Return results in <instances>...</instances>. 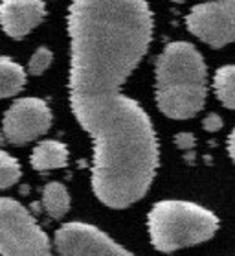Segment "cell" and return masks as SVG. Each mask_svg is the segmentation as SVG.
I'll return each instance as SVG.
<instances>
[{
  "mask_svg": "<svg viewBox=\"0 0 235 256\" xmlns=\"http://www.w3.org/2000/svg\"><path fill=\"white\" fill-rule=\"evenodd\" d=\"M70 107L94 144L92 188L112 208L144 198L158 168V142L147 112L121 87L153 39L145 0H72Z\"/></svg>",
  "mask_w": 235,
  "mask_h": 256,
  "instance_id": "1",
  "label": "cell"
},
{
  "mask_svg": "<svg viewBox=\"0 0 235 256\" xmlns=\"http://www.w3.org/2000/svg\"><path fill=\"white\" fill-rule=\"evenodd\" d=\"M206 64L193 44L169 42L156 59V105L166 116L188 120L206 102Z\"/></svg>",
  "mask_w": 235,
  "mask_h": 256,
  "instance_id": "2",
  "label": "cell"
},
{
  "mask_svg": "<svg viewBox=\"0 0 235 256\" xmlns=\"http://www.w3.org/2000/svg\"><path fill=\"white\" fill-rule=\"evenodd\" d=\"M147 228L155 249L173 252L213 238L219 228V220L201 204L166 199L151 208Z\"/></svg>",
  "mask_w": 235,
  "mask_h": 256,
  "instance_id": "3",
  "label": "cell"
},
{
  "mask_svg": "<svg viewBox=\"0 0 235 256\" xmlns=\"http://www.w3.org/2000/svg\"><path fill=\"white\" fill-rule=\"evenodd\" d=\"M0 256H52L50 242L22 204L0 198Z\"/></svg>",
  "mask_w": 235,
  "mask_h": 256,
  "instance_id": "4",
  "label": "cell"
},
{
  "mask_svg": "<svg viewBox=\"0 0 235 256\" xmlns=\"http://www.w3.org/2000/svg\"><path fill=\"white\" fill-rule=\"evenodd\" d=\"M186 26L210 46H226L235 41V0H210L191 8Z\"/></svg>",
  "mask_w": 235,
  "mask_h": 256,
  "instance_id": "5",
  "label": "cell"
},
{
  "mask_svg": "<svg viewBox=\"0 0 235 256\" xmlns=\"http://www.w3.org/2000/svg\"><path fill=\"white\" fill-rule=\"evenodd\" d=\"M52 126V111L39 98H20L2 118V136L13 146L39 138Z\"/></svg>",
  "mask_w": 235,
  "mask_h": 256,
  "instance_id": "6",
  "label": "cell"
},
{
  "mask_svg": "<svg viewBox=\"0 0 235 256\" xmlns=\"http://www.w3.org/2000/svg\"><path fill=\"white\" fill-rule=\"evenodd\" d=\"M59 256H132L120 244L88 223H66L55 232Z\"/></svg>",
  "mask_w": 235,
  "mask_h": 256,
  "instance_id": "7",
  "label": "cell"
},
{
  "mask_svg": "<svg viewBox=\"0 0 235 256\" xmlns=\"http://www.w3.org/2000/svg\"><path fill=\"white\" fill-rule=\"evenodd\" d=\"M46 15L42 0H0V28L13 39H22Z\"/></svg>",
  "mask_w": 235,
  "mask_h": 256,
  "instance_id": "8",
  "label": "cell"
},
{
  "mask_svg": "<svg viewBox=\"0 0 235 256\" xmlns=\"http://www.w3.org/2000/svg\"><path fill=\"white\" fill-rule=\"evenodd\" d=\"M29 162L35 170H59L68 164V148L57 140H42L31 152Z\"/></svg>",
  "mask_w": 235,
  "mask_h": 256,
  "instance_id": "9",
  "label": "cell"
},
{
  "mask_svg": "<svg viewBox=\"0 0 235 256\" xmlns=\"http://www.w3.org/2000/svg\"><path fill=\"white\" fill-rule=\"evenodd\" d=\"M26 72L9 58H0V98H9L22 90Z\"/></svg>",
  "mask_w": 235,
  "mask_h": 256,
  "instance_id": "10",
  "label": "cell"
},
{
  "mask_svg": "<svg viewBox=\"0 0 235 256\" xmlns=\"http://www.w3.org/2000/svg\"><path fill=\"white\" fill-rule=\"evenodd\" d=\"M42 204L53 220H61L70 210V194L61 182H48L42 190Z\"/></svg>",
  "mask_w": 235,
  "mask_h": 256,
  "instance_id": "11",
  "label": "cell"
},
{
  "mask_svg": "<svg viewBox=\"0 0 235 256\" xmlns=\"http://www.w3.org/2000/svg\"><path fill=\"white\" fill-rule=\"evenodd\" d=\"M215 96L226 109L235 111V64H226L215 72L213 78Z\"/></svg>",
  "mask_w": 235,
  "mask_h": 256,
  "instance_id": "12",
  "label": "cell"
},
{
  "mask_svg": "<svg viewBox=\"0 0 235 256\" xmlns=\"http://www.w3.org/2000/svg\"><path fill=\"white\" fill-rule=\"evenodd\" d=\"M20 164L9 153L0 150V188L13 186L20 179Z\"/></svg>",
  "mask_w": 235,
  "mask_h": 256,
  "instance_id": "13",
  "label": "cell"
},
{
  "mask_svg": "<svg viewBox=\"0 0 235 256\" xmlns=\"http://www.w3.org/2000/svg\"><path fill=\"white\" fill-rule=\"evenodd\" d=\"M52 52L48 50V48H39L37 52L29 58V63H28V70L29 74H33V76H40V74H44L46 70L50 68V64H52Z\"/></svg>",
  "mask_w": 235,
  "mask_h": 256,
  "instance_id": "14",
  "label": "cell"
},
{
  "mask_svg": "<svg viewBox=\"0 0 235 256\" xmlns=\"http://www.w3.org/2000/svg\"><path fill=\"white\" fill-rule=\"evenodd\" d=\"M202 126H204L206 131H219V129L223 128V118L219 116V114H215V112H212V114H208L204 118Z\"/></svg>",
  "mask_w": 235,
  "mask_h": 256,
  "instance_id": "15",
  "label": "cell"
},
{
  "mask_svg": "<svg viewBox=\"0 0 235 256\" xmlns=\"http://www.w3.org/2000/svg\"><path fill=\"white\" fill-rule=\"evenodd\" d=\"M175 142H177L182 150H188V148H191V146L195 144V136H193V134H190V133H180V134H177Z\"/></svg>",
  "mask_w": 235,
  "mask_h": 256,
  "instance_id": "16",
  "label": "cell"
},
{
  "mask_svg": "<svg viewBox=\"0 0 235 256\" xmlns=\"http://www.w3.org/2000/svg\"><path fill=\"white\" fill-rule=\"evenodd\" d=\"M228 153H230V158L235 162V129L228 136Z\"/></svg>",
  "mask_w": 235,
  "mask_h": 256,
  "instance_id": "17",
  "label": "cell"
},
{
  "mask_svg": "<svg viewBox=\"0 0 235 256\" xmlns=\"http://www.w3.org/2000/svg\"><path fill=\"white\" fill-rule=\"evenodd\" d=\"M175 2H184V0H175Z\"/></svg>",
  "mask_w": 235,
  "mask_h": 256,
  "instance_id": "18",
  "label": "cell"
}]
</instances>
